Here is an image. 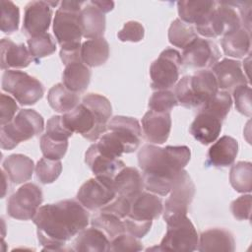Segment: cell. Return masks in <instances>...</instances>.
I'll return each instance as SVG.
<instances>
[{
	"label": "cell",
	"instance_id": "23",
	"mask_svg": "<svg viewBox=\"0 0 252 252\" xmlns=\"http://www.w3.org/2000/svg\"><path fill=\"white\" fill-rule=\"evenodd\" d=\"M33 60L30 50L24 43L16 44L9 38L1 39V69L26 68Z\"/></svg>",
	"mask_w": 252,
	"mask_h": 252
},
{
	"label": "cell",
	"instance_id": "50",
	"mask_svg": "<svg viewBox=\"0 0 252 252\" xmlns=\"http://www.w3.org/2000/svg\"><path fill=\"white\" fill-rule=\"evenodd\" d=\"M18 105L16 100L12 98L10 95L1 94L0 95V124L5 125L13 120L16 116V112L18 111Z\"/></svg>",
	"mask_w": 252,
	"mask_h": 252
},
{
	"label": "cell",
	"instance_id": "5",
	"mask_svg": "<svg viewBox=\"0 0 252 252\" xmlns=\"http://www.w3.org/2000/svg\"><path fill=\"white\" fill-rule=\"evenodd\" d=\"M84 1H62L55 12L53 32L58 43L63 46L81 43L83 32L80 22Z\"/></svg>",
	"mask_w": 252,
	"mask_h": 252
},
{
	"label": "cell",
	"instance_id": "7",
	"mask_svg": "<svg viewBox=\"0 0 252 252\" xmlns=\"http://www.w3.org/2000/svg\"><path fill=\"white\" fill-rule=\"evenodd\" d=\"M2 90L11 94L22 105H32L44 94L43 85L34 77L18 70H6L2 76Z\"/></svg>",
	"mask_w": 252,
	"mask_h": 252
},
{
	"label": "cell",
	"instance_id": "38",
	"mask_svg": "<svg viewBox=\"0 0 252 252\" xmlns=\"http://www.w3.org/2000/svg\"><path fill=\"white\" fill-rule=\"evenodd\" d=\"M230 94L225 91H218L217 94L200 107V111L209 113L220 120H224L231 108Z\"/></svg>",
	"mask_w": 252,
	"mask_h": 252
},
{
	"label": "cell",
	"instance_id": "10",
	"mask_svg": "<svg viewBox=\"0 0 252 252\" xmlns=\"http://www.w3.org/2000/svg\"><path fill=\"white\" fill-rule=\"evenodd\" d=\"M198 242L199 235L197 230L190 219L186 216L177 221L167 224L166 233L158 250L192 252L197 250Z\"/></svg>",
	"mask_w": 252,
	"mask_h": 252
},
{
	"label": "cell",
	"instance_id": "33",
	"mask_svg": "<svg viewBox=\"0 0 252 252\" xmlns=\"http://www.w3.org/2000/svg\"><path fill=\"white\" fill-rule=\"evenodd\" d=\"M216 6L215 1H178V15L180 20L189 25H196L200 22L214 7Z\"/></svg>",
	"mask_w": 252,
	"mask_h": 252
},
{
	"label": "cell",
	"instance_id": "14",
	"mask_svg": "<svg viewBox=\"0 0 252 252\" xmlns=\"http://www.w3.org/2000/svg\"><path fill=\"white\" fill-rule=\"evenodd\" d=\"M59 2L57 1H32L25 7L23 32L26 35L33 37L45 33L49 29L52 8Z\"/></svg>",
	"mask_w": 252,
	"mask_h": 252
},
{
	"label": "cell",
	"instance_id": "1",
	"mask_svg": "<svg viewBox=\"0 0 252 252\" xmlns=\"http://www.w3.org/2000/svg\"><path fill=\"white\" fill-rule=\"evenodd\" d=\"M43 250H65V243L89 224L87 209L76 200H63L39 207L32 219Z\"/></svg>",
	"mask_w": 252,
	"mask_h": 252
},
{
	"label": "cell",
	"instance_id": "32",
	"mask_svg": "<svg viewBox=\"0 0 252 252\" xmlns=\"http://www.w3.org/2000/svg\"><path fill=\"white\" fill-rule=\"evenodd\" d=\"M80 96L67 89L63 83L54 85L47 94V101L49 105L57 112H68L79 104Z\"/></svg>",
	"mask_w": 252,
	"mask_h": 252
},
{
	"label": "cell",
	"instance_id": "45",
	"mask_svg": "<svg viewBox=\"0 0 252 252\" xmlns=\"http://www.w3.org/2000/svg\"><path fill=\"white\" fill-rule=\"evenodd\" d=\"M233 98L235 108L241 114L251 116V88L248 85H241L233 90Z\"/></svg>",
	"mask_w": 252,
	"mask_h": 252
},
{
	"label": "cell",
	"instance_id": "43",
	"mask_svg": "<svg viewBox=\"0 0 252 252\" xmlns=\"http://www.w3.org/2000/svg\"><path fill=\"white\" fill-rule=\"evenodd\" d=\"M176 105L178 101L174 94L167 90L155 92L149 100L150 109L158 112H170Z\"/></svg>",
	"mask_w": 252,
	"mask_h": 252
},
{
	"label": "cell",
	"instance_id": "48",
	"mask_svg": "<svg viewBox=\"0 0 252 252\" xmlns=\"http://www.w3.org/2000/svg\"><path fill=\"white\" fill-rule=\"evenodd\" d=\"M45 134L57 140H68L73 133L65 127L62 116L55 115L47 120Z\"/></svg>",
	"mask_w": 252,
	"mask_h": 252
},
{
	"label": "cell",
	"instance_id": "24",
	"mask_svg": "<svg viewBox=\"0 0 252 252\" xmlns=\"http://www.w3.org/2000/svg\"><path fill=\"white\" fill-rule=\"evenodd\" d=\"M83 36L89 39L102 37L105 31V16L92 1L85 2L80 14Z\"/></svg>",
	"mask_w": 252,
	"mask_h": 252
},
{
	"label": "cell",
	"instance_id": "53",
	"mask_svg": "<svg viewBox=\"0 0 252 252\" xmlns=\"http://www.w3.org/2000/svg\"><path fill=\"white\" fill-rule=\"evenodd\" d=\"M235 3V2H234ZM236 6H238L239 10V18L240 22L242 24V27L250 32L251 29V3H244V2H237L235 3Z\"/></svg>",
	"mask_w": 252,
	"mask_h": 252
},
{
	"label": "cell",
	"instance_id": "6",
	"mask_svg": "<svg viewBox=\"0 0 252 252\" xmlns=\"http://www.w3.org/2000/svg\"><path fill=\"white\" fill-rule=\"evenodd\" d=\"M241 27L239 15L231 2H216V6L195 25V31L205 37L226 35Z\"/></svg>",
	"mask_w": 252,
	"mask_h": 252
},
{
	"label": "cell",
	"instance_id": "40",
	"mask_svg": "<svg viewBox=\"0 0 252 252\" xmlns=\"http://www.w3.org/2000/svg\"><path fill=\"white\" fill-rule=\"evenodd\" d=\"M20 23L19 7L12 1H1V23L0 28L4 33L11 34L18 31Z\"/></svg>",
	"mask_w": 252,
	"mask_h": 252
},
{
	"label": "cell",
	"instance_id": "34",
	"mask_svg": "<svg viewBox=\"0 0 252 252\" xmlns=\"http://www.w3.org/2000/svg\"><path fill=\"white\" fill-rule=\"evenodd\" d=\"M82 103L94 113L100 126L107 128V123L112 114V107L105 96L98 94H89L83 97Z\"/></svg>",
	"mask_w": 252,
	"mask_h": 252
},
{
	"label": "cell",
	"instance_id": "4",
	"mask_svg": "<svg viewBox=\"0 0 252 252\" xmlns=\"http://www.w3.org/2000/svg\"><path fill=\"white\" fill-rule=\"evenodd\" d=\"M44 128L42 116L33 109H21L9 123L0 129L1 148L12 150L21 142L40 134Z\"/></svg>",
	"mask_w": 252,
	"mask_h": 252
},
{
	"label": "cell",
	"instance_id": "16",
	"mask_svg": "<svg viewBox=\"0 0 252 252\" xmlns=\"http://www.w3.org/2000/svg\"><path fill=\"white\" fill-rule=\"evenodd\" d=\"M107 130L112 132L123 144L126 154L136 151L141 143L142 129L136 118L114 116L108 121Z\"/></svg>",
	"mask_w": 252,
	"mask_h": 252
},
{
	"label": "cell",
	"instance_id": "15",
	"mask_svg": "<svg viewBox=\"0 0 252 252\" xmlns=\"http://www.w3.org/2000/svg\"><path fill=\"white\" fill-rule=\"evenodd\" d=\"M220 52L218 45L210 40L201 37L195 38L181 54L182 63L190 68L204 70L212 68L220 59Z\"/></svg>",
	"mask_w": 252,
	"mask_h": 252
},
{
	"label": "cell",
	"instance_id": "28",
	"mask_svg": "<svg viewBox=\"0 0 252 252\" xmlns=\"http://www.w3.org/2000/svg\"><path fill=\"white\" fill-rule=\"evenodd\" d=\"M110 240L98 228L90 227L80 231L73 242L74 251H108Z\"/></svg>",
	"mask_w": 252,
	"mask_h": 252
},
{
	"label": "cell",
	"instance_id": "11",
	"mask_svg": "<svg viewBox=\"0 0 252 252\" xmlns=\"http://www.w3.org/2000/svg\"><path fill=\"white\" fill-rule=\"evenodd\" d=\"M42 200L41 189L34 183H26L8 199L7 213L16 220H32L39 209Z\"/></svg>",
	"mask_w": 252,
	"mask_h": 252
},
{
	"label": "cell",
	"instance_id": "52",
	"mask_svg": "<svg viewBox=\"0 0 252 252\" xmlns=\"http://www.w3.org/2000/svg\"><path fill=\"white\" fill-rule=\"evenodd\" d=\"M81 46L82 44L79 43L61 47L60 58L65 66L74 62H83L81 57Z\"/></svg>",
	"mask_w": 252,
	"mask_h": 252
},
{
	"label": "cell",
	"instance_id": "44",
	"mask_svg": "<svg viewBox=\"0 0 252 252\" xmlns=\"http://www.w3.org/2000/svg\"><path fill=\"white\" fill-rule=\"evenodd\" d=\"M143 249V245L141 241L131 235L122 233L112 240H110L108 251H141Z\"/></svg>",
	"mask_w": 252,
	"mask_h": 252
},
{
	"label": "cell",
	"instance_id": "20",
	"mask_svg": "<svg viewBox=\"0 0 252 252\" xmlns=\"http://www.w3.org/2000/svg\"><path fill=\"white\" fill-rule=\"evenodd\" d=\"M162 210L163 205L158 196L142 191L131 201V210L128 217L142 221H153L160 216Z\"/></svg>",
	"mask_w": 252,
	"mask_h": 252
},
{
	"label": "cell",
	"instance_id": "9",
	"mask_svg": "<svg viewBox=\"0 0 252 252\" xmlns=\"http://www.w3.org/2000/svg\"><path fill=\"white\" fill-rule=\"evenodd\" d=\"M181 64V54L176 49H164L150 67L152 89L164 91L173 87L179 78Z\"/></svg>",
	"mask_w": 252,
	"mask_h": 252
},
{
	"label": "cell",
	"instance_id": "19",
	"mask_svg": "<svg viewBox=\"0 0 252 252\" xmlns=\"http://www.w3.org/2000/svg\"><path fill=\"white\" fill-rule=\"evenodd\" d=\"M85 162L95 176H114L125 167V163L119 158H114L101 154L95 143L89 147L85 154Z\"/></svg>",
	"mask_w": 252,
	"mask_h": 252
},
{
	"label": "cell",
	"instance_id": "51",
	"mask_svg": "<svg viewBox=\"0 0 252 252\" xmlns=\"http://www.w3.org/2000/svg\"><path fill=\"white\" fill-rule=\"evenodd\" d=\"M123 221L126 232L137 238L144 237L150 231L152 226V221H142L134 220L128 216L123 220Z\"/></svg>",
	"mask_w": 252,
	"mask_h": 252
},
{
	"label": "cell",
	"instance_id": "22",
	"mask_svg": "<svg viewBox=\"0 0 252 252\" xmlns=\"http://www.w3.org/2000/svg\"><path fill=\"white\" fill-rule=\"evenodd\" d=\"M221 120L199 110L190 126V133L201 144L209 145L218 139L221 131Z\"/></svg>",
	"mask_w": 252,
	"mask_h": 252
},
{
	"label": "cell",
	"instance_id": "46",
	"mask_svg": "<svg viewBox=\"0 0 252 252\" xmlns=\"http://www.w3.org/2000/svg\"><path fill=\"white\" fill-rule=\"evenodd\" d=\"M145 30L142 24L136 21H129L124 24L122 30H120L117 33L118 39L125 42H139L144 38Z\"/></svg>",
	"mask_w": 252,
	"mask_h": 252
},
{
	"label": "cell",
	"instance_id": "37",
	"mask_svg": "<svg viewBox=\"0 0 252 252\" xmlns=\"http://www.w3.org/2000/svg\"><path fill=\"white\" fill-rule=\"evenodd\" d=\"M197 37V32L192 25L186 24L180 19L174 20L169 27L168 40L176 47L184 49Z\"/></svg>",
	"mask_w": 252,
	"mask_h": 252
},
{
	"label": "cell",
	"instance_id": "21",
	"mask_svg": "<svg viewBox=\"0 0 252 252\" xmlns=\"http://www.w3.org/2000/svg\"><path fill=\"white\" fill-rule=\"evenodd\" d=\"M237 154V141L230 136H222L209 149L206 164L215 167L231 165L234 162Z\"/></svg>",
	"mask_w": 252,
	"mask_h": 252
},
{
	"label": "cell",
	"instance_id": "27",
	"mask_svg": "<svg viewBox=\"0 0 252 252\" xmlns=\"http://www.w3.org/2000/svg\"><path fill=\"white\" fill-rule=\"evenodd\" d=\"M2 167L11 182L21 184L32 178L34 164L31 158L22 154H13L5 158Z\"/></svg>",
	"mask_w": 252,
	"mask_h": 252
},
{
	"label": "cell",
	"instance_id": "54",
	"mask_svg": "<svg viewBox=\"0 0 252 252\" xmlns=\"http://www.w3.org/2000/svg\"><path fill=\"white\" fill-rule=\"evenodd\" d=\"M102 13H108V12H110L112 9H113V7H114V2L113 1H96V0H94V1H92Z\"/></svg>",
	"mask_w": 252,
	"mask_h": 252
},
{
	"label": "cell",
	"instance_id": "30",
	"mask_svg": "<svg viewBox=\"0 0 252 252\" xmlns=\"http://www.w3.org/2000/svg\"><path fill=\"white\" fill-rule=\"evenodd\" d=\"M91 70L83 62L70 63L63 71V85L74 93H83L91 82Z\"/></svg>",
	"mask_w": 252,
	"mask_h": 252
},
{
	"label": "cell",
	"instance_id": "47",
	"mask_svg": "<svg viewBox=\"0 0 252 252\" xmlns=\"http://www.w3.org/2000/svg\"><path fill=\"white\" fill-rule=\"evenodd\" d=\"M131 210V201L128 199L116 195V197L109 202L107 205L99 209V212L108 213L114 215L121 220H124L130 213Z\"/></svg>",
	"mask_w": 252,
	"mask_h": 252
},
{
	"label": "cell",
	"instance_id": "18",
	"mask_svg": "<svg viewBox=\"0 0 252 252\" xmlns=\"http://www.w3.org/2000/svg\"><path fill=\"white\" fill-rule=\"evenodd\" d=\"M212 72L218 87L221 90H231L248 84V78L241 69V63L237 60L224 58L212 67Z\"/></svg>",
	"mask_w": 252,
	"mask_h": 252
},
{
	"label": "cell",
	"instance_id": "36",
	"mask_svg": "<svg viewBox=\"0 0 252 252\" xmlns=\"http://www.w3.org/2000/svg\"><path fill=\"white\" fill-rule=\"evenodd\" d=\"M229 181L233 189L239 193L252 189V165L249 161H238L230 168Z\"/></svg>",
	"mask_w": 252,
	"mask_h": 252
},
{
	"label": "cell",
	"instance_id": "17",
	"mask_svg": "<svg viewBox=\"0 0 252 252\" xmlns=\"http://www.w3.org/2000/svg\"><path fill=\"white\" fill-rule=\"evenodd\" d=\"M142 130L150 143L163 144L171 130L170 112L147 111L142 118Z\"/></svg>",
	"mask_w": 252,
	"mask_h": 252
},
{
	"label": "cell",
	"instance_id": "2",
	"mask_svg": "<svg viewBox=\"0 0 252 252\" xmlns=\"http://www.w3.org/2000/svg\"><path fill=\"white\" fill-rule=\"evenodd\" d=\"M187 146L160 148L146 144L138 153V163L143 170L144 187L157 195H167L176 178L190 160Z\"/></svg>",
	"mask_w": 252,
	"mask_h": 252
},
{
	"label": "cell",
	"instance_id": "3",
	"mask_svg": "<svg viewBox=\"0 0 252 252\" xmlns=\"http://www.w3.org/2000/svg\"><path fill=\"white\" fill-rule=\"evenodd\" d=\"M218 91L215 75L212 71L204 69L182 77L174 88V95L178 104L186 108H194L201 107Z\"/></svg>",
	"mask_w": 252,
	"mask_h": 252
},
{
	"label": "cell",
	"instance_id": "13",
	"mask_svg": "<svg viewBox=\"0 0 252 252\" xmlns=\"http://www.w3.org/2000/svg\"><path fill=\"white\" fill-rule=\"evenodd\" d=\"M65 127L72 133H79L89 141H96L107 131L98 124L94 113L82 102L62 115Z\"/></svg>",
	"mask_w": 252,
	"mask_h": 252
},
{
	"label": "cell",
	"instance_id": "49",
	"mask_svg": "<svg viewBox=\"0 0 252 252\" xmlns=\"http://www.w3.org/2000/svg\"><path fill=\"white\" fill-rule=\"evenodd\" d=\"M230 211L236 220H250L251 195H243L235 199L230 205Z\"/></svg>",
	"mask_w": 252,
	"mask_h": 252
},
{
	"label": "cell",
	"instance_id": "42",
	"mask_svg": "<svg viewBox=\"0 0 252 252\" xmlns=\"http://www.w3.org/2000/svg\"><path fill=\"white\" fill-rule=\"evenodd\" d=\"M39 143L43 157L50 159H61L68 149V140H57L47 134L40 137Z\"/></svg>",
	"mask_w": 252,
	"mask_h": 252
},
{
	"label": "cell",
	"instance_id": "29",
	"mask_svg": "<svg viewBox=\"0 0 252 252\" xmlns=\"http://www.w3.org/2000/svg\"><path fill=\"white\" fill-rule=\"evenodd\" d=\"M81 57L87 66H101L109 57V44L104 37L87 39L82 43Z\"/></svg>",
	"mask_w": 252,
	"mask_h": 252
},
{
	"label": "cell",
	"instance_id": "35",
	"mask_svg": "<svg viewBox=\"0 0 252 252\" xmlns=\"http://www.w3.org/2000/svg\"><path fill=\"white\" fill-rule=\"evenodd\" d=\"M91 223L94 227L100 229L109 238V240H112L116 236L126 232L123 220L104 212H99L95 215L92 219Z\"/></svg>",
	"mask_w": 252,
	"mask_h": 252
},
{
	"label": "cell",
	"instance_id": "31",
	"mask_svg": "<svg viewBox=\"0 0 252 252\" xmlns=\"http://www.w3.org/2000/svg\"><path fill=\"white\" fill-rule=\"evenodd\" d=\"M251 46L250 32L243 27L224 35L221 39V47L225 55L242 58L249 53Z\"/></svg>",
	"mask_w": 252,
	"mask_h": 252
},
{
	"label": "cell",
	"instance_id": "25",
	"mask_svg": "<svg viewBox=\"0 0 252 252\" xmlns=\"http://www.w3.org/2000/svg\"><path fill=\"white\" fill-rule=\"evenodd\" d=\"M197 249L201 252L235 250V240L231 232L223 228H210L201 233Z\"/></svg>",
	"mask_w": 252,
	"mask_h": 252
},
{
	"label": "cell",
	"instance_id": "39",
	"mask_svg": "<svg viewBox=\"0 0 252 252\" xmlns=\"http://www.w3.org/2000/svg\"><path fill=\"white\" fill-rule=\"evenodd\" d=\"M29 50L33 58V60L38 63L43 57H46L56 50V42L53 36L48 33H42L28 39Z\"/></svg>",
	"mask_w": 252,
	"mask_h": 252
},
{
	"label": "cell",
	"instance_id": "8",
	"mask_svg": "<svg viewBox=\"0 0 252 252\" xmlns=\"http://www.w3.org/2000/svg\"><path fill=\"white\" fill-rule=\"evenodd\" d=\"M169 193L170 196L165 200L162 210L166 224L186 217L189 205L194 198L195 184L185 169L180 172Z\"/></svg>",
	"mask_w": 252,
	"mask_h": 252
},
{
	"label": "cell",
	"instance_id": "41",
	"mask_svg": "<svg viewBox=\"0 0 252 252\" xmlns=\"http://www.w3.org/2000/svg\"><path fill=\"white\" fill-rule=\"evenodd\" d=\"M34 169L37 179L42 184H50L59 177L62 171V163L60 159L42 158L37 161Z\"/></svg>",
	"mask_w": 252,
	"mask_h": 252
},
{
	"label": "cell",
	"instance_id": "26",
	"mask_svg": "<svg viewBox=\"0 0 252 252\" xmlns=\"http://www.w3.org/2000/svg\"><path fill=\"white\" fill-rule=\"evenodd\" d=\"M114 187L118 196L132 201L144 188L143 177L135 167L122 168L113 178Z\"/></svg>",
	"mask_w": 252,
	"mask_h": 252
},
{
	"label": "cell",
	"instance_id": "12",
	"mask_svg": "<svg viewBox=\"0 0 252 252\" xmlns=\"http://www.w3.org/2000/svg\"><path fill=\"white\" fill-rule=\"evenodd\" d=\"M113 178L95 176L87 180L77 193V200L84 208L95 211L107 205L116 197Z\"/></svg>",
	"mask_w": 252,
	"mask_h": 252
}]
</instances>
